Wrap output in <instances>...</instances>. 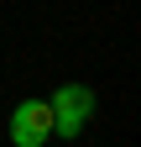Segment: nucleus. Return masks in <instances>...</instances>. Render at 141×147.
<instances>
[{
  "instance_id": "f03ea898",
  "label": "nucleus",
  "mask_w": 141,
  "mask_h": 147,
  "mask_svg": "<svg viewBox=\"0 0 141 147\" xmlns=\"http://www.w3.org/2000/svg\"><path fill=\"white\" fill-rule=\"evenodd\" d=\"M47 137H52V110H47V100L26 95L21 105L11 110V147H42Z\"/></svg>"
},
{
  "instance_id": "f257e3e1",
  "label": "nucleus",
  "mask_w": 141,
  "mask_h": 147,
  "mask_svg": "<svg viewBox=\"0 0 141 147\" xmlns=\"http://www.w3.org/2000/svg\"><path fill=\"white\" fill-rule=\"evenodd\" d=\"M47 110H52V137H78L94 116V89L89 84H58Z\"/></svg>"
}]
</instances>
